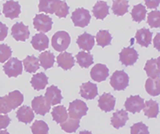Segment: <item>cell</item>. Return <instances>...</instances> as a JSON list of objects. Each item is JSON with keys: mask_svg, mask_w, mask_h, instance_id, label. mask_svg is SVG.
Here are the masks:
<instances>
[{"mask_svg": "<svg viewBox=\"0 0 160 134\" xmlns=\"http://www.w3.org/2000/svg\"><path fill=\"white\" fill-rule=\"evenodd\" d=\"M70 36L68 32L61 30L55 32L52 38V47L58 52L65 51L70 44Z\"/></svg>", "mask_w": 160, "mask_h": 134, "instance_id": "cell-1", "label": "cell"}, {"mask_svg": "<svg viewBox=\"0 0 160 134\" xmlns=\"http://www.w3.org/2000/svg\"><path fill=\"white\" fill-rule=\"evenodd\" d=\"M110 85L115 90H124L129 85V76L125 71H116L110 77Z\"/></svg>", "mask_w": 160, "mask_h": 134, "instance_id": "cell-2", "label": "cell"}, {"mask_svg": "<svg viewBox=\"0 0 160 134\" xmlns=\"http://www.w3.org/2000/svg\"><path fill=\"white\" fill-rule=\"evenodd\" d=\"M22 62L16 57L9 58L3 66V70L9 78L18 77L19 75H21L22 73Z\"/></svg>", "mask_w": 160, "mask_h": 134, "instance_id": "cell-3", "label": "cell"}, {"mask_svg": "<svg viewBox=\"0 0 160 134\" xmlns=\"http://www.w3.org/2000/svg\"><path fill=\"white\" fill-rule=\"evenodd\" d=\"M71 20L75 26L84 28L90 24L91 14L85 8H77L71 14Z\"/></svg>", "mask_w": 160, "mask_h": 134, "instance_id": "cell-4", "label": "cell"}, {"mask_svg": "<svg viewBox=\"0 0 160 134\" xmlns=\"http://www.w3.org/2000/svg\"><path fill=\"white\" fill-rule=\"evenodd\" d=\"M87 111H88V107L86 103L80 99H76L74 101L70 102L68 113H69V117L81 119L83 116L86 115Z\"/></svg>", "mask_w": 160, "mask_h": 134, "instance_id": "cell-5", "label": "cell"}, {"mask_svg": "<svg viewBox=\"0 0 160 134\" xmlns=\"http://www.w3.org/2000/svg\"><path fill=\"white\" fill-rule=\"evenodd\" d=\"M33 25H34L35 29L38 31L46 33L52 29V20L47 14L39 13V14H37L33 19Z\"/></svg>", "mask_w": 160, "mask_h": 134, "instance_id": "cell-6", "label": "cell"}, {"mask_svg": "<svg viewBox=\"0 0 160 134\" xmlns=\"http://www.w3.org/2000/svg\"><path fill=\"white\" fill-rule=\"evenodd\" d=\"M138 52L132 47H124L119 54V61L125 66L134 64L138 60Z\"/></svg>", "mask_w": 160, "mask_h": 134, "instance_id": "cell-7", "label": "cell"}, {"mask_svg": "<svg viewBox=\"0 0 160 134\" xmlns=\"http://www.w3.org/2000/svg\"><path fill=\"white\" fill-rule=\"evenodd\" d=\"M31 106L36 114L40 115H45L48 112H50L51 104L46 100V99L43 96H38L33 99L31 101Z\"/></svg>", "mask_w": 160, "mask_h": 134, "instance_id": "cell-8", "label": "cell"}, {"mask_svg": "<svg viewBox=\"0 0 160 134\" xmlns=\"http://www.w3.org/2000/svg\"><path fill=\"white\" fill-rule=\"evenodd\" d=\"M144 99L141 98L140 96H131L127 98L125 103L126 110L131 112L132 114L140 113L144 107Z\"/></svg>", "mask_w": 160, "mask_h": 134, "instance_id": "cell-9", "label": "cell"}, {"mask_svg": "<svg viewBox=\"0 0 160 134\" xmlns=\"http://www.w3.org/2000/svg\"><path fill=\"white\" fill-rule=\"evenodd\" d=\"M109 68L103 64H95L90 72V76L92 81L96 82H102L107 80L109 76Z\"/></svg>", "mask_w": 160, "mask_h": 134, "instance_id": "cell-10", "label": "cell"}, {"mask_svg": "<svg viewBox=\"0 0 160 134\" xmlns=\"http://www.w3.org/2000/svg\"><path fill=\"white\" fill-rule=\"evenodd\" d=\"M3 13L6 18H18L21 13V5L17 1L9 0L3 5Z\"/></svg>", "mask_w": 160, "mask_h": 134, "instance_id": "cell-11", "label": "cell"}, {"mask_svg": "<svg viewBox=\"0 0 160 134\" xmlns=\"http://www.w3.org/2000/svg\"><path fill=\"white\" fill-rule=\"evenodd\" d=\"M29 29L28 26L22 23H16L12 27V36L17 41H25L29 39Z\"/></svg>", "mask_w": 160, "mask_h": 134, "instance_id": "cell-12", "label": "cell"}, {"mask_svg": "<svg viewBox=\"0 0 160 134\" xmlns=\"http://www.w3.org/2000/svg\"><path fill=\"white\" fill-rule=\"evenodd\" d=\"M116 105V98L110 93H103L98 100V106L104 112L114 110Z\"/></svg>", "mask_w": 160, "mask_h": 134, "instance_id": "cell-13", "label": "cell"}, {"mask_svg": "<svg viewBox=\"0 0 160 134\" xmlns=\"http://www.w3.org/2000/svg\"><path fill=\"white\" fill-rule=\"evenodd\" d=\"M98 95V88L96 84L88 82L80 86V96L87 100L93 99Z\"/></svg>", "mask_w": 160, "mask_h": 134, "instance_id": "cell-14", "label": "cell"}, {"mask_svg": "<svg viewBox=\"0 0 160 134\" xmlns=\"http://www.w3.org/2000/svg\"><path fill=\"white\" fill-rule=\"evenodd\" d=\"M45 98L51 105H59L62 100V91L56 86L52 85L46 88Z\"/></svg>", "mask_w": 160, "mask_h": 134, "instance_id": "cell-15", "label": "cell"}, {"mask_svg": "<svg viewBox=\"0 0 160 134\" xmlns=\"http://www.w3.org/2000/svg\"><path fill=\"white\" fill-rule=\"evenodd\" d=\"M152 32L147 28L138 29L135 34V40L136 42L140 46L144 47H148L152 40Z\"/></svg>", "mask_w": 160, "mask_h": 134, "instance_id": "cell-16", "label": "cell"}, {"mask_svg": "<svg viewBox=\"0 0 160 134\" xmlns=\"http://www.w3.org/2000/svg\"><path fill=\"white\" fill-rule=\"evenodd\" d=\"M16 117L19 122L28 124L33 121V119L35 118V114L31 107L28 105H22L16 112Z\"/></svg>", "mask_w": 160, "mask_h": 134, "instance_id": "cell-17", "label": "cell"}, {"mask_svg": "<svg viewBox=\"0 0 160 134\" xmlns=\"http://www.w3.org/2000/svg\"><path fill=\"white\" fill-rule=\"evenodd\" d=\"M31 45L38 51H44L49 47V39L45 33H37L32 37Z\"/></svg>", "mask_w": 160, "mask_h": 134, "instance_id": "cell-18", "label": "cell"}, {"mask_svg": "<svg viewBox=\"0 0 160 134\" xmlns=\"http://www.w3.org/2000/svg\"><path fill=\"white\" fill-rule=\"evenodd\" d=\"M145 89L147 93L152 97L160 95V77H149L145 83Z\"/></svg>", "mask_w": 160, "mask_h": 134, "instance_id": "cell-19", "label": "cell"}, {"mask_svg": "<svg viewBox=\"0 0 160 134\" xmlns=\"http://www.w3.org/2000/svg\"><path fill=\"white\" fill-rule=\"evenodd\" d=\"M77 44L81 49L85 51H91L94 46V37L89 33H83L78 37Z\"/></svg>", "mask_w": 160, "mask_h": 134, "instance_id": "cell-20", "label": "cell"}, {"mask_svg": "<svg viewBox=\"0 0 160 134\" xmlns=\"http://www.w3.org/2000/svg\"><path fill=\"white\" fill-rule=\"evenodd\" d=\"M57 64L63 70H69L75 65V59L70 53L64 51L57 56Z\"/></svg>", "mask_w": 160, "mask_h": 134, "instance_id": "cell-21", "label": "cell"}, {"mask_svg": "<svg viewBox=\"0 0 160 134\" xmlns=\"http://www.w3.org/2000/svg\"><path fill=\"white\" fill-rule=\"evenodd\" d=\"M127 120H128V114H127V112L121 109V110H118L117 112H115L114 114H113L110 123H111V125L115 129L118 130V129L122 128L123 126L126 125Z\"/></svg>", "mask_w": 160, "mask_h": 134, "instance_id": "cell-22", "label": "cell"}, {"mask_svg": "<svg viewBox=\"0 0 160 134\" xmlns=\"http://www.w3.org/2000/svg\"><path fill=\"white\" fill-rule=\"evenodd\" d=\"M109 7L108 4L104 1H98L97 3L92 7V13L93 16L99 19V20H103L109 15Z\"/></svg>", "mask_w": 160, "mask_h": 134, "instance_id": "cell-23", "label": "cell"}, {"mask_svg": "<svg viewBox=\"0 0 160 134\" xmlns=\"http://www.w3.org/2000/svg\"><path fill=\"white\" fill-rule=\"evenodd\" d=\"M30 84L35 90H42L48 84V77L44 72H38L32 76Z\"/></svg>", "mask_w": 160, "mask_h": 134, "instance_id": "cell-24", "label": "cell"}, {"mask_svg": "<svg viewBox=\"0 0 160 134\" xmlns=\"http://www.w3.org/2000/svg\"><path fill=\"white\" fill-rule=\"evenodd\" d=\"M143 113L149 118H157L159 113V107L158 102H156L153 99H149L148 101L144 102Z\"/></svg>", "mask_w": 160, "mask_h": 134, "instance_id": "cell-25", "label": "cell"}, {"mask_svg": "<svg viewBox=\"0 0 160 134\" xmlns=\"http://www.w3.org/2000/svg\"><path fill=\"white\" fill-rule=\"evenodd\" d=\"M22 64L25 71L29 73H34L40 67L39 59L34 56H28L22 61Z\"/></svg>", "mask_w": 160, "mask_h": 134, "instance_id": "cell-26", "label": "cell"}, {"mask_svg": "<svg viewBox=\"0 0 160 134\" xmlns=\"http://www.w3.org/2000/svg\"><path fill=\"white\" fill-rule=\"evenodd\" d=\"M39 59L40 65L45 69H50L54 64V60H55V56L50 51H45L41 53L38 56Z\"/></svg>", "mask_w": 160, "mask_h": 134, "instance_id": "cell-27", "label": "cell"}, {"mask_svg": "<svg viewBox=\"0 0 160 134\" xmlns=\"http://www.w3.org/2000/svg\"><path fill=\"white\" fill-rule=\"evenodd\" d=\"M52 116L53 121L57 123H62L68 118V111L64 105H57L52 108Z\"/></svg>", "mask_w": 160, "mask_h": 134, "instance_id": "cell-28", "label": "cell"}, {"mask_svg": "<svg viewBox=\"0 0 160 134\" xmlns=\"http://www.w3.org/2000/svg\"><path fill=\"white\" fill-rule=\"evenodd\" d=\"M76 59H77L78 64H79V66L82 68H88L93 63V56L92 54L89 53V51L78 52V55H76Z\"/></svg>", "mask_w": 160, "mask_h": 134, "instance_id": "cell-29", "label": "cell"}, {"mask_svg": "<svg viewBox=\"0 0 160 134\" xmlns=\"http://www.w3.org/2000/svg\"><path fill=\"white\" fill-rule=\"evenodd\" d=\"M111 8L117 16H123L128 12L129 4L127 0H114Z\"/></svg>", "mask_w": 160, "mask_h": 134, "instance_id": "cell-30", "label": "cell"}, {"mask_svg": "<svg viewBox=\"0 0 160 134\" xmlns=\"http://www.w3.org/2000/svg\"><path fill=\"white\" fill-rule=\"evenodd\" d=\"M79 124L80 119H76V118L69 117V118H67L66 121H64V122L61 123V128L65 132L72 133V132L77 131V130L79 127Z\"/></svg>", "mask_w": 160, "mask_h": 134, "instance_id": "cell-31", "label": "cell"}, {"mask_svg": "<svg viewBox=\"0 0 160 134\" xmlns=\"http://www.w3.org/2000/svg\"><path fill=\"white\" fill-rule=\"evenodd\" d=\"M95 40L97 44L102 47H105L111 44L112 36L109 33V30L107 29H101L98 31V33L95 36Z\"/></svg>", "mask_w": 160, "mask_h": 134, "instance_id": "cell-32", "label": "cell"}, {"mask_svg": "<svg viewBox=\"0 0 160 134\" xmlns=\"http://www.w3.org/2000/svg\"><path fill=\"white\" fill-rule=\"evenodd\" d=\"M146 13H147V10L143 5L139 4V5L134 6L132 7V10L131 12L132 21L136 23H141L146 17Z\"/></svg>", "mask_w": 160, "mask_h": 134, "instance_id": "cell-33", "label": "cell"}, {"mask_svg": "<svg viewBox=\"0 0 160 134\" xmlns=\"http://www.w3.org/2000/svg\"><path fill=\"white\" fill-rule=\"evenodd\" d=\"M144 70L149 77H157L160 75V68L158 65L157 59L151 58L148 60L144 66Z\"/></svg>", "mask_w": 160, "mask_h": 134, "instance_id": "cell-34", "label": "cell"}, {"mask_svg": "<svg viewBox=\"0 0 160 134\" xmlns=\"http://www.w3.org/2000/svg\"><path fill=\"white\" fill-rule=\"evenodd\" d=\"M57 0H40L38 5L39 12H44L46 13H54L55 6Z\"/></svg>", "mask_w": 160, "mask_h": 134, "instance_id": "cell-35", "label": "cell"}, {"mask_svg": "<svg viewBox=\"0 0 160 134\" xmlns=\"http://www.w3.org/2000/svg\"><path fill=\"white\" fill-rule=\"evenodd\" d=\"M69 13V6L67 5L66 1L63 0H57L54 13L59 18H65Z\"/></svg>", "mask_w": 160, "mask_h": 134, "instance_id": "cell-36", "label": "cell"}, {"mask_svg": "<svg viewBox=\"0 0 160 134\" xmlns=\"http://www.w3.org/2000/svg\"><path fill=\"white\" fill-rule=\"evenodd\" d=\"M32 133L35 134H46L49 131V127L44 121H36L30 127Z\"/></svg>", "mask_w": 160, "mask_h": 134, "instance_id": "cell-37", "label": "cell"}, {"mask_svg": "<svg viewBox=\"0 0 160 134\" xmlns=\"http://www.w3.org/2000/svg\"><path fill=\"white\" fill-rule=\"evenodd\" d=\"M13 109L12 103L9 96H5L0 98V114L7 115Z\"/></svg>", "mask_w": 160, "mask_h": 134, "instance_id": "cell-38", "label": "cell"}, {"mask_svg": "<svg viewBox=\"0 0 160 134\" xmlns=\"http://www.w3.org/2000/svg\"><path fill=\"white\" fill-rule=\"evenodd\" d=\"M147 23L151 28H159L160 27V11L155 10L149 12L148 14Z\"/></svg>", "mask_w": 160, "mask_h": 134, "instance_id": "cell-39", "label": "cell"}, {"mask_svg": "<svg viewBox=\"0 0 160 134\" xmlns=\"http://www.w3.org/2000/svg\"><path fill=\"white\" fill-rule=\"evenodd\" d=\"M8 96H9L12 103L13 109H16L17 107H19L23 103V100H24L23 94L21 93L19 90H13V91H12V92L8 94Z\"/></svg>", "mask_w": 160, "mask_h": 134, "instance_id": "cell-40", "label": "cell"}, {"mask_svg": "<svg viewBox=\"0 0 160 134\" xmlns=\"http://www.w3.org/2000/svg\"><path fill=\"white\" fill-rule=\"evenodd\" d=\"M12 49L6 44L0 45V63H5L11 57Z\"/></svg>", "mask_w": 160, "mask_h": 134, "instance_id": "cell-41", "label": "cell"}, {"mask_svg": "<svg viewBox=\"0 0 160 134\" xmlns=\"http://www.w3.org/2000/svg\"><path fill=\"white\" fill-rule=\"evenodd\" d=\"M131 133L135 134V133H145L148 134L149 133V129L148 126H146L143 122H140L137 123H134L132 126L131 127Z\"/></svg>", "mask_w": 160, "mask_h": 134, "instance_id": "cell-42", "label": "cell"}, {"mask_svg": "<svg viewBox=\"0 0 160 134\" xmlns=\"http://www.w3.org/2000/svg\"><path fill=\"white\" fill-rule=\"evenodd\" d=\"M11 119L7 115H0V130H5L10 124Z\"/></svg>", "mask_w": 160, "mask_h": 134, "instance_id": "cell-43", "label": "cell"}, {"mask_svg": "<svg viewBox=\"0 0 160 134\" xmlns=\"http://www.w3.org/2000/svg\"><path fill=\"white\" fill-rule=\"evenodd\" d=\"M7 33H8V27L6 24L0 22V41L5 40V39L7 37Z\"/></svg>", "mask_w": 160, "mask_h": 134, "instance_id": "cell-44", "label": "cell"}, {"mask_svg": "<svg viewBox=\"0 0 160 134\" xmlns=\"http://www.w3.org/2000/svg\"><path fill=\"white\" fill-rule=\"evenodd\" d=\"M160 0H145V5L149 9H155L159 6Z\"/></svg>", "mask_w": 160, "mask_h": 134, "instance_id": "cell-45", "label": "cell"}, {"mask_svg": "<svg viewBox=\"0 0 160 134\" xmlns=\"http://www.w3.org/2000/svg\"><path fill=\"white\" fill-rule=\"evenodd\" d=\"M153 45L157 50L160 51V32H158L155 37L154 40H153Z\"/></svg>", "mask_w": 160, "mask_h": 134, "instance_id": "cell-46", "label": "cell"}, {"mask_svg": "<svg viewBox=\"0 0 160 134\" xmlns=\"http://www.w3.org/2000/svg\"><path fill=\"white\" fill-rule=\"evenodd\" d=\"M157 63H158V67L160 68V56H158V58L157 59Z\"/></svg>", "mask_w": 160, "mask_h": 134, "instance_id": "cell-47", "label": "cell"}, {"mask_svg": "<svg viewBox=\"0 0 160 134\" xmlns=\"http://www.w3.org/2000/svg\"><path fill=\"white\" fill-rule=\"evenodd\" d=\"M0 133H8V131H6V130L5 131H0Z\"/></svg>", "mask_w": 160, "mask_h": 134, "instance_id": "cell-48", "label": "cell"}, {"mask_svg": "<svg viewBox=\"0 0 160 134\" xmlns=\"http://www.w3.org/2000/svg\"><path fill=\"white\" fill-rule=\"evenodd\" d=\"M0 14H1V12H0Z\"/></svg>", "mask_w": 160, "mask_h": 134, "instance_id": "cell-49", "label": "cell"}]
</instances>
